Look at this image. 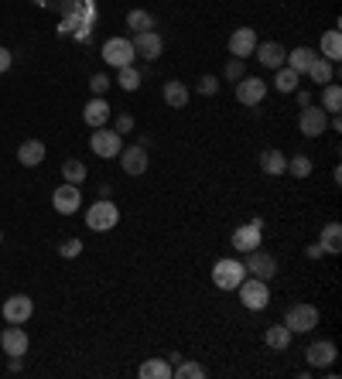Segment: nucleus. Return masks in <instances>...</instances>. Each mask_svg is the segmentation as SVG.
Here are the masks:
<instances>
[{
    "label": "nucleus",
    "mask_w": 342,
    "mask_h": 379,
    "mask_svg": "<svg viewBox=\"0 0 342 379\" xmlns=\"http://www.w3.org/2000/svg\"><path fill=\"white\" fill-rule=\"evenodd\" d=\"M243 277H247V266L240 264V260H233V256H226V260H219V264L212 266V284L219 287V290H236Z\"/></svg>",
    "instance_id": "f257e3e1"
},
{
    "label": "nucleus",
    "mask_w": 342,
    "mask_h": 379,
    "mask_svg": "<svg viewBox=\"0 0 342 379\" xmlns=\"http://www.w3.org/2000/svg\"><path fill=\"white\" fill-rule=\"evenodd\" d=\"M116 157H120V168L127 171V174H133V178L148 171V147L144 144H133L127 151H120Z\"/></svg>",
    "instance_id": "4468645a"
},
{
    "label": "nucleus",
    "mask_w": 342,
    "mask_h": 379,
    "mask_svg": "<svg viewBox=\"0 0 342 379\" xmlns=\"http://www.w3.org/2000/svg\"><path fill=\"white\" fill-rule=\"evenodd\" d=\"M171 376H178V379H202V376H206V369H202L199 362H178V366L171 369Z\"/></svg>",
    "instance_id": "473e14b6"
},
{
    "label": "nucleus",
    "mask_w": 342,
    "mask_h": 379,
    "mask_svg": "<svg viewBox=\"0 0 342 379\" xmlns=\"http://www.w3.org/2000/svg\"><path fill=\"white\" fill-rule=\"evenodd\" d=\"M274 72H277V76H274V89H277V93H294V89H298V72H294V69H287V65H281V69H274Z\"/></svg>",
    "instance_id": "cd10ccee"
},
{
    "label": "nucleus",
    "mask_w": 342,
    "mask_h": 379,
    "mask_svg": "<svg viewBox=\"0 0 342 379\" xmlns=\"http://www.w3.org/2000/svg\"><path fill=\"white\" fill-rule=\"evenodd\" d=\"M304 356H308V366H311V369H329V366L336 362V345H332V341H311Z\"/></svg>",
    "instance_id": "f3484780"
},
{
    "label": "nucleus",
    "mask_w": 342,
    "mask_h": 379,
    "mask_svg": "<svg viewBox=\"0 0 342 379\" xmlns=\"http://www.w3.org/2000/svg\"><path fill=\"white\" fill-rule=\"evenodd\" d=\"M116 82H120V86H123L127 93H133V89H140V72H137L133 65H123V69H120V79H116Z\"/></svg>",
    "instance_id": "72a5a7b5"
},
{
    "label": "nucleus",
    "mask_w": 342,
    "mask_h": 379,
    "mask_svg": "<svg viewBox=\"0 0 342 379\" xmlns=\"http://www.w3.org/2000/svg\"><path fill=\"white\" fill-rule=\"evenodd\" d=\"M89 89H93V96H106V89H110V79L103 76V72H96V76L89 79Z\"/></svg>",
    "instance_id": "e433bc0d"
},
{
    "label": "nucleus",
    "mask_w": 342,
    "mask_h": 379,
    "mask_svg": "<svg viewBox=\"0 0 342 379\" xmlns=\"http://www.w3.org/2000/svg\"><path fill=\"white\" fill-rule=\"evenodd\" d=\"M116 133H120V137H123V133H131L133 130V116L131 113H120L116 116V127H114Z\"/></svg>",
    "instance_id": "ea45409f"
},
{
    "label": "nucleus",
    "mask_w": 342,
    "mask_h": 379,
    "mask_svg": "<svg viewBox=\"0 0 342 379\" xmlns=\"http://www.w3.org/2000/svg\"><path fill=\"white\" fill-rule=\"evenodd\" d=\"M165 103H168L171 110H185L189 86H185V82H165Z\"/></svg>",
    "instance_id": "5701e85b"
},
{
    "label": "nucleus",
    "mask_w": 342,
    "mask_h": 379,
    "mask_svg": "<svg viewBox=\"0 0 342 379\" xmlns=\"http://www.w3.org/2000/svg\"><path fill=\"white\" fill-rule=\"evenodd\" d=\"M52 205H55L58 215H76L79 205H82V191H79V185H62V188H55V195H52Z\"/></svg>",
    "instance_id": "1a4fd4ad"
},
{
    "label": "nucleus",
    "mask_w": 342,
    "mask_h": 379,
    "mask_svg": "<svg viewBox=\"0 0 342 379\" xmlns=\"http://www.w3.org/2000/svg\"><path fill=\"white\" fill-rule=\"evenodd\" d=\"M315 55H319V52H311V48H294V52H287L285 65H287V69H294L298 76H304V72L311 69V62H315Z\"/></svg>",
    "instance_id": "4be33fe9"
},
{
    "label": "nucleus",
    "mask_w": 342,
    "mask_h": 379,
    "mask_svg": "<svg viewBox=\"0 0 342 379\" xmlns=\"http://www.w3.org/2000/svg\"><path fill=\"white\" fill-rule=\"evenodd\" d=\"M322 58H329V62H339L342 58V35L336 28L322 35Z\"/></svg>",
    "instance_id": "bb28decb"
},
{
    "label": "nucleus",
    "mask_w": 342,
    "mask_h": 379,
    "mask_svg": "<svg viewBox=\"0 0 342 379\" xmlns=\"http://www.w3.org/2000/svg\"><path fill=\"white\" fill-rule=\"evenodd\" d=\"M127 28H131L133 35H137V31H154V18L148 11H131V14H127Z\"/></svg>",
    "instance_id": "7c9ffc66"
},
{
    "label": "nucleus",
    "mask_w": 342,
    "mask_h": 379,
    "mask_svg": "<svg viewBox=\"0 0 342 379\" xmlns=\"http://www.w3.org/2000/svg\"><path fill=\"white\" fill-rule=\"evenodd\" d=\"M58 253H62L65 260H72V256H79V253H82V243H79V239H65V243L58 247Z\"/></svg>",
    "instance_id": "4c0bfd02"
},
{
    "label": "nucleus",
    "mask_w": 342,
    "mask_h": 379,
    "mask_svg": "<svg viewBox=\"0 0 342 379\" xmlns=\"http://www.w3.org/2000/svg\"><path fill=\"white\" fill-rule=\"evenodd\" d=\"M0 349H4L7 356H24V352H28V335H24V328H21V324L4 328V335H0Z\"/></svg>",
    "instance_id": "a211bd4d"
},
{
    "label": "nucleus",
    "mask_w": 342,
    "mask_h": 379,
    "mask_svg": "<svg viewBox=\"0 0 342 379\" xmlns=\"http://www.w3.org/2000/svg\"><path fill=\"white\" fill-rule=\"evenodd\" d=\"M195 89H199L202 96H216V93H219V82H216L212 76H202V79H199V86H195Z\"/></svg>",
    "instance_id": "58836bf2"
},
{
    "label": "nucleus",
    "mask_w": 342,
    "mask_h": 379,
    "mask_svg": "<svg viewBox=\"0 0 342 379\" xmlns=\"http://www.w3.org/2000/svg\"><path fill=\"white\" fill-rule=\"evenodd\" d=\"M264 341H267V349L285 352L287 345H291V328H287V324H270V328H267V335H264Z\"/></svg>",
    "instance_id": "b1692460"
},
{
    "label": "nucleus",
    "mask_w": 342,
    "mask_h": 379,
    "mask_svg": "<svg viewBox=\"0 0 342 379\" xmlns=\"http://www.w3.org/2000/svg\"><path fill=\"white\" fill-rule=\"evenodd\" d=\"M140 379H171V366L165 359H148L140 366Z\"/></svg>",
    "instance_id": "c756f323"
},
{
    "label": "nucleus",
    "mask_w": 342,
    "mask_h": 379,
    "mask_svg": "<svg viewBox=\"0 0 342 379\" xmlns=\"http://www.w3.org/2000/svg\"><path fill=\"white\" fill-rule=\"evenodd\" d=\"M120 222V209H116L110 198H99L96 205H89L86 212V226L93 229V232H106V229H114Z\"/></svg>",
    "instance_id": "f03ea898"
},
{
    "label": "nucleus",
    "mask_w": 342,
    "mask_h": 379,
    "mask_svg": "<svg viewBox=\"0 0 342 379\" xmlns=\"http://www.w3.org/2000/svg\"><path fill=\"white\" fill-rule=\"evenodd\" d=\"M31 315H35V301L28 294H14V298L4 301V318L11 324H24Z\"/></svg>",
    "instance_id": "f8f14e48"
},
{
    "label": "nucleus",
    "mask_w": 342,
    "mask_h": 379,
    "mask_svg": "<svg viewBox=\"0 0 342 379\" xmlns=\"http://www.w3.org/2000/svg\"><path fill=\"white\" fill-rule=\"evenodd\" d=\"M253 55H257V62L267 65V69H281V65H285V58H287V52L277 45V41H264V45H257V48H253Z\"/></svg>",
    "instance_id": "6ab92c4d"
},
{
    "label": "nucleus",
    "mask_w": 342,
    "mask_h": 379,
    "mask_svg": "<svg viewBox=\"0 0 342 379\" xmlns=\"http://www.w3.org/2000/svg\"><path fill=\"white\" fill-rule=\"evenodd\" d=\"M322 110L325 113H332V116L342 110V89L336 86V82H325L322 86Z\"/></svg>",
    "instance_id": "a878e982"
},
{
    "label": "nucleus",
    "mask_w": 342,
    "mask_h": 379,
    "mask_svg": "<svg viewBox=\"0 0 342 379\" xmlns=\"http://www.w3.org/2000/svg\"><path fill=\"white\" fill-rule=\"evenodd\" d=\"M236 290H240V301L247 304L250 311H260V307H267V304H270V290H267V281H257V277H243Z\"/></svg>",
    "instance_id": "20e7f679"
},
{
    "label": "nucleus",
    "mask_w": 342,
    "mask_h": 379,
    "mask_svg": "<svg viewBox=\"0 0 342 379\" xmlns=\"http://www.w3.org/2000/svg\"><path fill=\"white\" fill-rule=\"evenodd\" d=\"M133 45V55H140V58H148V62H154V58L161 55V38H158V31H137L131 38Z\"/></svg>",
    "instance_id": "2eb2a0df"
},
{
    "label": "nucleus",
    "mask_w": 342,
    "mask_h": 379,
    "mask_svg": "<svg viewBox=\"0 0 342 379\" xmlns=\"http://www.w3.org/2000/svg\"><path fill=\"white\" fill-rule=\"evenodd\" d=\"M287 171H291L294 178H308V174H311V161H308L304 154H294V157L287 161Z\"/></svg>",
    "instance_id": "f704fd0d"
},
{
    "label": "nucleus",
    "mask_w": 342,
    "mask_h": 379,
    "mask_svg": "<svg viewBox=\"0 0 342 379\" xmlns=\"http://www.w3.org/2000/svg\"><path fill=\"white\" fill-rule=\"evenodd\" d=\"M243 266H247V273H253L257 281H270V277L277 273V260H274L270 253H260V249H250Z\"/></svg>",
    "instance_id": "9d476101"
},
{
    "label": "nucleus",
    "mask_w": 342,
    "mask_h": 379,
    "mask_svg": "<svg viewBox=\"0 0 342 379\" xmlns=\"http://www.w3.org/2000/svg\"><path fill=\"white\" fill-rule=\"evenodd\" d=\"M267 96V82L264 79H253V76H243L236 82V99L243 103V106H260Z\"/></svg>",
    "instance_id": "9b49d317"
},
{
    "label": "nucleus",
    "mask_w": 342,
    "mask_h": 379,
    "mask_svg": "<svg viewBox=\"0 0 342 379\" xmlns=\"http://www.w3.org/2000/svg\"><path fill=\"white\" fill-rule=\"evenodd\" d=\"M319 247H322L325 253H339V249H342V226H339V222H329V226L322 229Z\"/></svg>",
    "instance_id": "393cba45"
},
{
    "label": "nucleus",
    "mask_w": 342,
    "mask_h": 379,
    "mask_svg": "<svg viewBox=\"0 0 342 379\" xmlns=\"http://www.w3.org/2000/svg\"><path fill=\"white\" fill-rule=\"evenodd\" d=\"M0 239H4V236H0Z\"/></svg>",
    "instance_id": "79ce46f5"
},
{
    "label": "nucleus",
    "mask_w": 342,
    "mask_h": 379,
    "mask_svg": "<svg viewBox=\"0 0 342 379\" xmlns=\"http://www.w3.org/2000/svg\"><path fill=\"white\" fill-rule=\"evenodd\" d=\"M247 76V65H243V58H233L226 65V79H233V82H240V79Z\"/></svg>",
    "instance_id": "c9c22d12"
},
{
    "label": "nucleus",
    "mask_w": 342,
    "mask_h": 379,
    "mask_svg": "<svg viewBox=\"0 0 342 379\" xmlns=\"http://www.w3.org/2000/svg\"><path fill=\"white\" fill-rule=\"evenodd\" d=\"M103 62H106V65H114V69L131 65V62H133L131 38H110V41H106V45H103Z\"/></svg>",
    "instance_id": "0eeeda50"
},
{
    "label": "nucleus",
    "mask_w": 342,
    "mask_h": 379,
    "mask_svg": "<svg viewBox=\"0 0 342 379\" xmlns=\"http://www.w3.org/2000/svg\"><path fill=\"white\" fill-rule=\"evenodd\" d=\"M14 65V52H7V48H0V72H7Z\"/></svg>",
    "instance_id": "a19ab883"
},
{
    "label": "nucleus",
    "mask_w": 342,
    "mask_h": 379,
    "mask_svg": "<svg viewBox=\"0 0 342 379\" xmlns=\"http://www.w3.org/2000/svg\"><path fill=\"white\" fill-rule=\"evenodd\" d=\"M304 76L311 79V82H319V86H325V82H332V79H336V62H329V58H322V55H315L311 69H308Z\"/></svg>",
    "instance_id": "412c9836"
},
{
    "label": "nucleus",
    "mask_w": 342,
    "mask_h": 379,
    "mask_svg": "<svg viewBox=\"0 0 342 379\" xmlns=\"http://www.w3.org/2000/svg\"><path fill=\"white\" fill-rule=\"evenodd\" d=\"M62 174H65L69 185H82V181H86V164H82V161H65V164H62Z\"/></svg>",
    "instance_id": "2f4dec72"
},
{
    "label": "nucleus",
    "mask_w": 342,
    "mask_h": 379,
    "mask_svg": "<svg viewBox=\"0 0 342 379\" xmlns=\"http://www.w3.org/2000/svg\"><path fill=\"white\" fill-rule=\"evenodd\" d=\"M18 161L24 168H38L41 161H45V144H41V140H21Z\"/></svg>",
    "instance_id": "aec40b11"
},
{
    "label": "nucleus",
    "mask_w": 342,
    "mask_h": 379,
    "mask_svg": "<svg viewBox=\"0 0 342 379\" xmlns=\"http://www.w3.org/2000/svg\"><path fill=\"white\" fill-rule=\"evenodd\" d=\"M257 45H260V41H257V31H253V28H236V31L229 35V55L247 58V55H253Z\"/></svg>",
    "instance_id": "ddd939ff"
},
{
    "label": "nucleus",
    "mask_w": 342,
    "mask_h": 379,
    "mask_svg": "<svg viewBox=\"0 0 342 379\" xmlns=\"http://www.w3.org/2000/svg\"><path fill=\"white\" fill-rule=\"evenodd\" d=\"M260 232H264V219H250L247 226H240L233 232V247L240 249V253L260 249Z\"/></svg>",
    "instance_id": "6e6552de"
},
{
    "label": "nucleus",
    "mask_w": 342,
    "mask_h": 379,
    "mask_svg": "<svg viewBox=\"0 0 342 379\" xmlns=\"http://www.w3.org/2000/svg\"><path fill=\"white\" fill-rule=\"evenodd\" d=\"M89 147H93L96 157H116V154L123 151V137L110 127H96L93 137H89Z\"/></svg>",
    "instance_id": "39448f33"
},
{
    "label": "nucleus",
    "mask_w": 342,
    "mask_h": 379,
    "mask_svg": "<svg viewBox=\"0 0 342 379\" xmlns=\"http://www.w3.org/2000/svg\"><path fill=\"white\" fill-rule=\"evenodd\" d=\"M298 130L304 133V137H322L325 130H329V113H325L322 106H304L302 116H298Z\"/></svg>",
    "instance_id": "423d86ee"
},
{
    "label": "nucleus",
    "mask_w": 342,
    "mask_h": 379,
    "mask_svg": "<svg viewBox=\"0 0 342 379\" xmlns=\"http://www.w3.org/2000/svg\"><path fill=\"white\" fill-rule=\"evenodd\" d=\"M285 324L291 328V335H304L319 324V307L315 304H291L285 315Z\"/></svg>",
    "instance_id": "7ed1b4c3"
},
{
    "label": "nucleus",
    "mask_w": 342,
    "mask_h": 379,
    "mask_svg": "<svg viewBox=\"0 0 342 379\" xmlns=\"http://www.w3.org/2000/svg\"><path fill=\"white\" fill-rule=\"evenodd\" d=\"M260 168H264L267 174H285V171H287V157L281 151H264V154H260Z\"/></svg>",
    "instance_id": "c85d7f7f"
},
{
    "label": "nucleus",
    "mask_w": 342,
    "mask_h": 379,
    "mask_svg": "<svg viewBox=\"0 0 342 379\" xmlns=\"http://www.w3.org/2000/svg\"><path fill=\"white\" fill-rule=\"evenodd\" d=\"M110 113H114V106L106 103V96H93V99L86 103V110H82V120H86V123L96 130V127H106Z\"/></svg>",
    "instance_id": "dca6fc26"
}]
</instances>
